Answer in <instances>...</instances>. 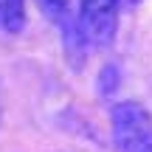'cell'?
I'll return each mask as SVG.
<instances>
[{"label":"cell","mask_w":152,"mask_h":152,"mask_svg":"<svg viewBox=\"0 0 152 152\" xmlns=\"http://www.w3.org/2000/svg\"><path fill=\"white\" fill-rule=\"evenodd\" d=\"M110 130L118 152H152V115L141 102H118L110 113Z\"/></svg>","instance_id":"1"},{"label":"cell","mask_w":152,"mask_h":152,"mask_svg":"<svg viewBox=\"0 0 152 152\" xmlns=\"http://www.w3.org/2000/svg\"><path fill=\"white\" fill-rule=\"evenodd\" d=\"M121 0H79L76 20L85 28L90 48H107L113 45L118 31Z\"/></svg>","instance_id":"2"},{"label":"cell","mask_w":152,"mask_h":152,"mask_svg":"<svg viewBox=\"0 0 152 152\" xmlns=\"http://www.w3.org/2000/svg\"><path fill=\"white\" fill-rule=\"evenodd\" d=\"M59 34H62V45H65V56L73 68H82L87 62V51H90V42H87V34L85 28L79 26L76 20V11L65 17L59 23Z\"/></svg>","instance_id":"3"},{"label":"cell","mask_w":152,"mask_h":152,"mask_svg":"<svg viewBox=\"0 0 152 152\" xmlns=\"http://www.w3.org/2000/svg\"><path fill=\"white\" fill-rule=\"evenodd\" d=\"M28 0H0V31L9 34V37H17V34L26 31L28 23Z\"/></svg>","instance_id":"4"},{"label":"cell","mask_w":152,"mask_h":152,"mask_svg":"<svg viewBox=\"0 0 152 152\" xmlns=\"http://www.w3.org/2000/svg\"><path fill=\"white\" fill-rule=\"evenodd\" d=\"M99 93H102L104 99H110L115 90L121 87V68L115 65V62H107V65L99 71V82H96Z\"/></svg>","instance_id":"5"},{"label":"cell","mask_w":152,"mask_h":152,"mask_svg":"<svg viewBox=\"0 0 152 152\" xmlns=\"http://www.w3.org/2000/svg\"><path fill=\"white\" fill-rule=\"evenodd\" d=\"M37 6H39V11H42L51 23H56V26L73 11L71 9V0H37Z\"/></svg>","instance_id":"6"},{"label":"cell","mask_w":152,"mask_h":152,"mask_svg":"<svg viewBox=\"0 0 152 152\" xmlns=\"http://www.w3.org/2000/svg\"><path fill=\"white\" fill-rule=\"evenodd\" d=\"M144 0H121V6H127V9H135V6H141Z\"/></svg>","instance_id":"7"}]
</instances>
